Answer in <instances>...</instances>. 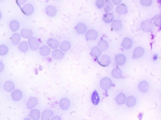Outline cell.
<instances>
[{
	"mask_svg": "<svg viewBox=\"0 0 161 120\" xmlns=\"http://www.w3.org/2000/svg\"><path fill=\"white\" fill-rule=\"evenodd\" d=\"M153 28L154 25L151 20H145L140 24V28L145 32H151Z\"/></svg>",
	"mask_w": 161,
	"mask_h": 120,
	"instance_id": "1",
	"label": "cell"
},
{
	"mask_svg": "<svg viewBox=\"0 0 161 120\" xmlns=\"http://www.w3.org/2000/svg\"><path fill=\"white\" fill-rule=\"evenodd\" d=\"M28 43L29 45V48H30L32 51H36L39 48L40 43L39 41L35 37L32 36L28 38Z\"/></svg>",
	"mask_w": 161,
	"mask_h": 120,
	"instance_id": "2",
	"label": "cell"
},
{
	"mask_svg": "<svg viewBox=\"0 0 161 120\" xmlns=\"http://www.w3.org/2000/svg\"><path fill=\"white\" fill-rule=\"evenodd\" d=\"M98 61L99 64L103 66V67H107L110 64L112 60H111L110 57L108 55H101L98 58Z\"/></svg>",
	"mask_w": 161,
	"mask_h": 120,
	"instance_id": "3",
	"label": "cell"
},
{
	"mask_svg": "<svg viewBox=\"0 0 161 120\" xmlns=\"http://www.w3.org/2000/svg\"><path fill=\"white\" fill-rule=\"evenodd\" d=\"M86 38L88 41H93L96 40L98 37V33L95 29H91L87 30L86 33Z\"/></svg>",
	"mask_w": 161,
	"mask_h": 120,
	"instance_id": "4",
	"label": "cell"
},
{
	"mask_svg": "<svg viewBox=\"0 0 161 120\" xmlns=\"http://www.w3.org/2000/svg\"><path fill=\"white\" fill-rule=\"evenodd\" d=\"M100 86L104 90H109L112 86V81L109 78H104L100 81Z\"/></svg>",
	"mask_w": 161,
	"mask_h": 120,
	"instance_id": "5",
	"label": "cell"
},
{
	"mask_svg": "<svg viewBox=\"0 0 161 120\" xmlns=\"http://www.w3.org/2000/svg\"><path fill=\"white\" fill-rule=\"evenodd\" d=\"M22 11L26 16H30L34 11V7L32 4H26L22 8Z\"/></svg>",
	"mask_w": 161,
	"mask_h": 120,
	"instance_id": "6",
	"label": "cell"
},
{
	"mask_svg": "<svg viewBox=\"0 0 161 120\" xmlns=\"http://www.w3.org/2000/svg\"><path fill=\"white\" fill-rule=\"evenodd\" d=\"M71 105L70 100L66 98H63L60 100L59 102V106L61 110L64 111L67 110L69 108Z\"/></svg>",
	"mask_w": 161,
	"mask_h": 120,
	"instance_id": "7",
	"label": "cell"
},
{
	"mask_svg": "<svg viewBox=\"0 0 161 120\" xmlns=\"http://www.w3.org/2000/svg\"><path fill=\"white\" fill-rule=\"evenodd\" d=\"M145 53V50L144 49L141 47V46H139V47H137L133 50V58L135 59H139L141 57H142Z\"/></svg>",
	"mask_w": 161,
	"mask_h": 120,
	"instance_id": "8",
	"label": "cell"
},
{
	"mask_svg": "<svg viewBox=\"0 0 161 120\" xmlns=\"http://www.w3.org/2000/svg\"><path fill=\"white\" fill-rule=\"evenodd\" d=\"M47 44L49 47L52 49H57L59 47L60 45L59 41L55 38H49L47 41Z\"/></svg>",
	"mask_w": 161,
	"mask_h": 120,
	"instance_id": "9",
	"label": "cell"
},
{
	"mask_svg": "<svg viewBox=\"0 0 161 120\" xmlns=\"http://www.w3.org/2000/svg\"><path fill=\"white\" fill-rule=\"evenodd\" d=\"M11 98L15 101H18L22 99L23 97V93L20 90H14L11 92Z\"/></svg>",
	"mask_w": 161,
	"mask_h": 120,
	"instance_id": "10",
	"label": "cell"
},
{
	"mask_svg": "<svg viewBox=\"0 0 161 120\" xmlns=\"http://www.w3.org/2000/svg\"><path fill=\"white\" fill-rule=\"evenodd\" d=\"M3 89L8 93H11L15 90V84L12 81H6L3 84Z\"/></svg>",
	"mask_w": 161,
	"mask_h": 120,
	"instance_id": "11",
	"label": "cell"
},
{
	"mask_svg": "<svg viewBox=\"0 0 161 120\" xmlns=\"http://www.w3.org/2000/svg\"><path fill=\"white\" fill-rule=\"evenodd\" d=\"M76 31L79 34H85L87 31V26L82 23H78V24L76 26Z\"/></svg>",
	"mask_w": 161,
	"mask_h": 120,
	"instance_id": "12",
	"label": "cell"
},
{
	"mask_svg": "<svg viewBox=\"0 0 161 120\" xmlns=\"http://www.w3.org/2000/svg\"><path fill=\"white\" fill-rule=\"evenodd\" d=\"M64 56V53L60 49H56L52 53V56L56 60H60Z\"/></svg>",
	"mask_w": 161,
	"mask_h": 120,
	"instance_id": "13",
	"label": "cell"
},
{
	"mask_svg": "<svg viewBox=\"0 0 161 120\" xmlns=\"http://www.w3.org/2000/svg\"><path fill=\"white\" fill-rule=\"evenodd\" d=\"M38 104V100L35 97L30 98L26 103V108L28 110H32L35 108Z\"/></svg>",
	"mask_w": 161,
	"mask_h": 120,
	"instance_id": "14",
	"label": "cell"
},
{
	"mask_svg": "<svg viewBox=\"0 0 161 120\" xmlns=\"http://www.w3.org/2000/svg\"><path fill=\"white\" fill-rule=\"evenodd\" d=\"M126 56L123 54H118L115 58V61L118 65H124L126 63Z\"/></svg>",
	"mask_w": 161,
	"mask_h": 120,
	"instance_id": "15",
	"label": "cell"
},
{
	"mask_svg": "<svg viewBox=\"0 0 161 120\" xmlns=\"http://www.w3.org/2000/svg\"><path fill=\"white\" fill-rule=\"evenodd\" d=\"M45 13L49 16L53 17L57 14V10L54 6L52 5H49L45 8Z\"/></svg>",
	"mask_w": 161,
	"mask_h": 120,
	"instance_id": "16",
	"label": "cell"
},
{
	"mask_svg": "<svg viewBox=\"0 0 161 120\" xmlns=\"http://www.w3.org/2000/svg\"><path fill=\"white\" fill-rule=\"evenodd\" d=\"M139 90L142 93H146L149 89V84L147 81H142L139 84Z\"/></svg>",
	"mask_w": 161,
	"mask_h": 120,
	"instance_id": "17",
	"label": "cell"
},
{
	"mask_svg": "<svg viewBox=\"0 0 161 120\" xmlns=\"http://www.w3.org/2000/svg\"><path fill=\"white\" fill-rule=\"evenodd\" d=\"M126 105L128 108H132L137 103V99L133 96H130L126 99Z\"/></svg>",
	"mask_w": 161,
	"mask_h": 120,
	"instance_id": "18",
	"label": "cell"
},
{
	"mask_svg": "<svg viewBox=\"0 0 161 120\" xmlns=\"http://www.w3.org/2000/svg\"><path fill=\"white\" fill-rule=\"evenodd\" d=\"M98 47L101 50V51H105L108 49L109 47V44L106 40H101L98 42Z\"/></svg>",
	"mask_w": 161,
	"mask_h": 120,
	"instance_id": "19",
	"label": "cell"
},
{
	"mask_svg": "<svg viewBox=\"0 0 161 120\" xmlns=\"http://www.w3.org/2000/svg\"><path fill=\"white\" fill-rule=\"evenodd\" d=\"M122 23L119 20H113L112 24V29L115 32H119L122 28Z\"/></svg>",
	"mask_w": 161,
	"mask_h": 120,
	"instance_id": "20",
	"label": "cell"
},
{
	"mask_svg": "<svg viewBox=\"0 0 161 120\" xmlns=\"http://www.w3.org/2000/svg\"><path fill=\"white\" fill-rule=\"evenodd\" d=\"M21 41V36L20 34L18 33H15L11 36V43L14 46L18 45V44L20 43Z\"/></svg>",
	"mask_w": 161,
	"mask_h": 120,
	"instance_id": "21",
	"label": "cell"
},
{
	"mask_svg": "<svg viewBox=\"0 0 161 120\" xmlns=\"http://www.w3.org/2000/svg\"><path fill=\"white\" fill-rule=\"evenodd\" d=\"M53 115V111L50 110H46L43 111L41 115V120H50Z\"/></svg>",
	"mask_w": 161,
	"mask_h": 120,
	"instance_id": "22",
	"label": "cell"
},
{
	"mask_svg": "<svg viewBox=\"0 0 161 120\" xmlns=\"http://www.w3.org/2000/svg\"><path fill=\"white\" fill-rule=\"evenodd\" d=\"M33 32L32 30L30 29L24 28L21 30L20 32V36L24 38H29L33 36Z\"/></svg>",
	"mask_w": 161,
	"mask_h": 120,
	"instance_id": "23",
	"label": "cell"
},
{
	"mask_svg": "<svg viewBox=\"0 0 161 120\" xmlns=\"http://www.w3.org/2000/svg\"><path fill=\"white\" fill-rule=\"evenodd\" d=\"M18 49L22 53H26L28 51L29 45L28 42L25 41H22L18 44Z\"/></svg>",
	"mask_w": 161,
	"mask_h": 120,
	"instance_id": "24",
	"label": "cell"
},
{
	"mask_svg": "<svg viewBox=\"0 0 161 120\" xmlns=\"http://www.w3.org/2000/svg\"><path fill=\"white\" fill-rule=\"evenodd\" d=\"M51 53V48L48 46L44 45L40 48V54L42 56H47Z\"/></svg>",
	"mask_w": 161,
	"mask_h": 120,
	"instance_id": "25",
	"label": "cell"
},
{
	"mask_svg": "<svg viewBox=\"0 0 161 120\" xmlns=\"http://www.w3.org/2000/svg\"><path fill=\"white\" fill-rule=\"evenodd\" d=\"M121 45L125 49H130L132 46V40L129 38H125Z\"/></svg>",
	"mask_w": 161,
	"mask_h": 120,
	"instance_id": "26",
	"label": "cell"
},
{
	"mask_svg": "<svg viewBox=\"0 0 161 120\" xmlns=\"http://www.w3.org/2000/svg\"><path fill=\"white\" fill-rule=\"evenodd\" d=\"M9 26L10 29L13 32H17L19 29V28H20V23H19V22L17 20H13L10 21Z\"/></svg>",
	"mask_w": 161,
	"mask_h": 120,
	"instance_id": "27",
	"label": "cell"
},
{
	"mask_svg": "<svg viewBox=\"0 0 161 120\" xmlns=\"http://www.w3.org/2000/svg\"><path fill=\"white\" fill-rule=\"evenodd\" d=\"M59 47H60V49L62 50L63 52H66L68 51V50L70 49L71 47V45L69 41H64L61 43L60 45H59Z\"/></svg>",
	"mask_w": 161,
	"mask_h": 120,
	"instance_id": "28",
	"label": "cell"
},
{
	"mask_svg": "<svg viewBox=\"0 0 161 120\" xmlns=\"http://www.w3.org/2000/svg\"><path fill=\"white\" fill-rule=\"evenodd\" d=\"M30 117L33 120H39L40 118V111L37 109H32L30 113Z\"/></svg>",
	"mask_w": 161,
	"mask_h": 120,
	"instance_id": "29",
	"label": "cell"
},
{
	"mask_svg": "<svg viewBox=\"0 0 161 120\" xmlns=\"http://www.w3.org/2000/svg\"><path fill=\"white\" fill-rule=\"evenodd\" d=\"M116 11L119 14H125L127 13V7L124 4H120L117 7Z\"/></svg>",
	"mask_w": 161,
	"mask_h": 120,
	"instance_id": "30",
	"label": "cell"
},
{
	"mask_svg": "<svg viewBox=\"0 0 161 120\" xmlns=\"http://www.w3.org/2000/svg\"><path fill=\"white\" fill-rule=\"evenodd\" d=\"M112 75L114 78L115 79H121L123 78L122 71L118 68H115L112 70Z\"/></svg>",
	"mask_w": 161,
	"mask_h": 120,
	"instance_id": "31",
	"label": "cell"
},
{
	"mask_svg": "<svg viewBox=\"0 0 161 120\" xmlns=\"http://www.w3.org/2000/svg\"><path fill=\"white\" fill-rule=\"evenodd\" d=\"M91 54L92 56L96 58H98L101 55V51L97 46H94L91 50Z\"/></svg>",
	"mask_w": 161,
	"mask_h": 120,
	"instance_id": "32",
	"label": "cell"
},
{
	"mask_svg": "<svg viewBox=\"0 0 161 120\" xmlns=\"http://www.w3.org/2000/svg\"><path fill=\"white\" fill-rule=\"evenodd\" d=\"M126 99V96L124 94L120 93L117 96L115 101H116V103L118 104V105H121V104H124L125 103Z\"/></svg>",
	"mask_w": 161,
	"mask_h": 120,
	"instance_id": "33",
	"label": "cell"
},
{
	"mask_svg": "<svg viewBox=\"0 0 161 120\" xmlns=\"http://www.w3.org/2000/svg\"><path fill=\"white\" fill-rule=\"evenodd\" d=\"M103 20L106 23H112L114 20V16L112 13H107L104 14L103 17Z\"/></svg>",
	"mask_w": 161,
	"mask_h": 120,
	"instance_id": "34",
	"label": "cell"
},
{
	"mask_svg": "<svg viewBox=\"0 0 161 120\" xmlns=\"http://www.w3.org/2000/svg\"><path fill=\"white\" fill-rule=\"evenodd\" d=\"M99 96L96 91H94L93 94L91 95V101L93 103L94 105H98V103H99Z\"/></svg>",
	"mask_w": 161,
	"mask_h": 120,
	"instance_id": "35",
	"label": "cell"
},
{
	"mask_svg": "<svg viewBox=\"0 0 161 120\" xmlns=\"http://www.w3.org/2000/svg\"><path fill=\"white\" fill-rule=\"evenodd\" d=\"M104 11L106 13H108L113 8V4L111 0H106L104 6Z\"/></svg>",
	"mask_w": 161,
	"mask_h": 120,
	"instance_id": "36",
	"label": "cell"
},
{
	"mask_svg": "<svg viewBox=\"0 0 161 120\" xmlns=\"http://www.w3.org/2000/svg\"><path fill=\"white\" fill-rule=\"evenodd\" d=\"M9 52V48L5 45H0V56H3L6 55Z\"/></svg>",
	"mask_w": 161,
	"mask_h": 120,
	"instance_id": "37",
	"label": "cell"
},
{
	"mask_svg": "<svg viewBox=\"0 0 161 120\" xmlns=\"http://www.w3.org/2000/svg\"><path fill=\"white\" fill-rule=\"evenodd\" d=\"M105 0H96V6L99 9H101L105 6Z\"/></svg>",
	"mask_w": 161,
	"mask_h": 120,
	"instance_id": "38",
	"label": "cell"
},
{
	"mask_svg": "<svg viewBox=\"0 0 161 120\" xmlns=\"http://www.w3.org/2000/svg\"><path fill=\"white\" fill-rule=\"evenodd\" d=\"M140 3L143 6H150L152 4V0H140Z\"/></svg>",
	"mask_w": 161,
	"mask_h": 120,
	"instance_id": "39",
	"label": "cell"
},
{
	"mask_svg": "<svg viewBox=\"0 0 161 120\" xmlns=\"http://www.w3.org/2000/svg\"><path fill=\"white\" fill-rule=\"evenodd\" d=\"M153 21H154V23L155 26H159L160 25V15H156L153 18Z\"/></svg>",
	"mask_w": 161,
	"mask_h": 120,
	"instance_id": "40",
	"label": "cell"
},
{
	"mask_svg": "<svg viewBox=\"0 0 161 120\" xmlns=\"http://www.w3.org/2000/svg\"><path fill=\"white\" fill-rule=\"evenodd\" d=\"M26 1H27V0H16V2L19 6H21L25 5Z\"/></svg>",
	"mask_w": 161,
	"mask_h": 120,
	"instance_id": "41",
	"label": "cell"
},
{
	"mask_svg": "<svg viewBox=\"0 0 161 120\" xmlns=\"http://www.w3.org/2000/svg\"><path fill=\"white\" fill-rule=\"evenodd\" d=\"M112 2L113 3V4H114V5H118L121 3V0H112Z\"/></svg>",
	"mask_w": 161,
	"mask_h": 120,
	"instance_id": "42",
	"label": "cell"
},
{
	"mask_svg": "<svg viewBox=\"0 0 161 120\" xmlns=\"http://www.w3.org/2000/svg\"><path fill=\"white\" fill-rule=\"evenodd\" d=\"M4 68H5V65H4L2 62L0 61V73H1L3 71Z\"/></svg>",
	"mask_w": 161,
	"mask_h": 120,
	"instance_id": "43",
	"label": "cell"
},
{
	"mask_svg": "<svg viewBox=\"0 0 161 120\" xmlns=\"http://www.w3.org/2000/svg\"><path fill=\"white\" fill-rule=\"evenodd\" d=\"M51 120H61V118L59 116H54L51 119Z\"/></svg>",
	"mask_w": 161,
	"mask_h": 120,
	"instance_id": "44",
	"label": "cell"
},
{
	"mask_svg": "<svg viewBox=\"0 0 161 120\" xmlns=\"http://www.w3.org/2000/svg\"><path fill=\"white\" fill-rule=\"evenodd\" d=\"M1 18H2V13L1 11H0V20H1Z\"/></svg>",
	"mask_w": 161,
	"mask_h": 120,
	"instance_id": "45",
	"label": "cell"
},
{
	"mask_svg": "<svg viewBox=\"0 0 161 120\" xmlns=\"http://www.w3.org/2000/svg\"><path fill=\"white\" fill-rule=\"evenodd\" d=\"M24 120H32V119H30V118H25Z\"/></svg>",
	"mask_w": 161,
	"mask_h": 120,
	"instance_id": "46",
	"label": "cell"
},
{
	"mask_svg": "<svg viewBox=\"0 0 161 120\" xmlns=\"http://www.w3.org/2000/svg\"><path fill=\"white\" fill-rule=\"evenodd\" d=\"M53 1H59V0H53Z\"/></svg>",
	"mask_w": 161,
	"mask_h": 120,
	"instance_id": "47",
	"label": "cell"
},
{
	"mask_svg": "<svg viewBox=\"0 0 161 120\" xmlns=\"http://www.w3.org/2000/svg\"><path fill=\"white\" fill-rule=\"evenodd\" d=\"M3 1V0H0V1Z\"/></svg>",
	"mask_w": 161,
	"mask_h": 120,
	"instance_id": "48",
	"label": "cell"
}]
</instances>
